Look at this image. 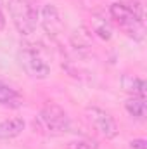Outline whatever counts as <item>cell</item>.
Wrapping results in <instances>:
<instances>
[{
  "label": "cell",
  "instance_id": "1",
  "mask_svg": "<svg viewBox=\"0 0 147 149\" xmlns=\"http://www.w3.org/2000/svg\"><path fill=\"white\" fill-rule=\"evenodd\" d=\"M109 14L112 21L133 40H142L144 38V14H142V5L140 3H133L126 5V3H111Z\"/></svg>",
  "mask_w": 147,
  "mask_h": 149
},
{
  "label": "cell",
  "instance_id": "2",
  "mask_svg": "<svg viewBox=\"0 0 147 149\" xmlns=\"http://www.w3.org/2000/svg\"><path fill=\"white\" fill-rule=\"evenodd\" d=\"M9 12L16 30L28 37L35 31L38 21V10L30 0H9Z\"/></svg>",
  "mask_w": 147,
  "mask_h": 149
},
{
  "label": "cell",
  "instance_id": "3",
  "mask_svg": "<svg viewBox=\"0 0 147 149\" xmlns=\"http://www.w3.org/2000/svg\"><path fill=\"white\" fill-rule=\"evenodd\" d=\"M38 125L47 132H68L71 127V120L68 113L64 111L59 104L47 102L37 116Z\"/></svg>",
  "mask_w": 147,
  "mask_h": 149
},
{
  "label": "cell",
  "instance_id": "4",
  "mask_svg": "<svg viewBox=\"0 0 147 149\" xmlns=\"http://www.w3.org/2000/svg\"><path fill=\"white\" fill-rule=\"evenodd\" d=\"M19 61H21V66L24 68V71L37 78V80H45L49 78L50 74V66L47 64V61L42 57V54L38 52L37 49L33 47H23L21 52H19Z\"/></svg>",
  "mask_w": 147,
  "mask_h": 149
},
{
  "label": "cell",
  "instance_id": "5",
  "mask_svg": "<svg viewBox=\"0 0 147 149\" xmlns=\"http://www.w3.org/2000/svg\"><path fill=\"white\" fill-rule=\"evenodd\" d=\"M87 116L92 121V125L95 127V130L101 135H104L106 139H114L118 135V123L106 109L97 108V106H88Z\"/></svg>",
  "mask_w": 147,
  "mask_h": 149
},
{
  "label": "cell",
  "instance_id": "6",
  "mask_svg": "<svg viewBox=\"0 0 147 149\" xmlns=\"http://www.w3.org/2000/svg\"><path fill=\"white\" fill-rule=\"evenodd\" d=\"M38 17H40V23H42V26H43V30L47 31L49 37L55 38L62 33L64 23H62V19H61V16H59V10H57L54 5L45 3V5L40 9Z\"/></svg>",
  "mask_w": 147,
  "mask_h": 149
},
{
  "label": "cell",
  "instance_id": "7",
  "mask_svg": "<svg viewBox=\"0 0 147 149\" xmlns=\"http://www.w3.org/2000/svg\"><path fill=\"white\" fill-rule=\"evenodd\" d=\"M0 106L10 108V109H16V108H21L23 106L21 94L16 88H12L9 83L2 81V80H0Z\"/></svg>",
  "mask_w": 147,
  "mask_h": 149
},
{
  "label": "cell",
  "instance_id": "8",
  "mask_svg": "<svg viewBox=\"0 0 147 149\" xmlns=\"http://www.w3.org/2000/svg\"><path fill=\"white\" fill-rule=\"evenodd\" d=\"M26 123L23 118H10L5 121H0V141H9L23 134Z\"/></svg>",
  "mask_w": 147,
  "mask_h": 149
},
{
  "label": "cell",
  "instance_id": "9",
  "mask_svg": "<svg viewBox=\"0 0 147 149\" xmlns=\"http://www.w3.org/2000/svg\"><path fill=\"white\" fill-rule=\"evenodd\" d=\"M121 85L126 92H130L132 95H137V97H146V80L139 78V76H132V74H125L121 78Z\"/></svg>",
  "mask_w": 147,
  "mask_h": 149
},
{
  "label": "cell",
  "instance_id": "10",
  "mask_svg": "<svg viewBox=\"0 0 147 149\" xmlns=\"http://www.w3.org/2000/svg\"><path fill=\"white\" fill-rule=\"evenodd\" d=\"M125 109L130 116L137 118V120H144L146 118V113H147V104H146V97H130L126 99L125 102Z\"/></svg>",
  "mask_w": 147,
  "mask_h": 149
},
{
  "label": "cell",
  "instance_id": "11",
  "mask_svg": "<svg viewBox=\"0 0 147 149\" xmlns=\"http://www.w3.org/2000/svg\"><path fill=\"white\" fill-rule=\"evenodd\" d=\"M66 149H99V142L94 139H76L68 142Z\"/></svg>",
  "mask_w": 147,
  "mask_h": 149
},
{
  "label": "cell",
  "instance_id": "12",
  "mask_svg": "<svg viewBox=\"0 0 147 149\" xmlns=\"http://www.w3.org/2000/svg\"><path fill=\"white\" fill-rule=\"evenodd\" d=\"M97 19H99V21L94 24V31H95V33H97L101 38H104V40H109V38L112 37L109 24H107L104 19H101V17H97Z\"/></svg>",
  "mask_w": 147,
  "mask_h": 149
},
{
  "label": "cell",
  "instance_id": "13",
  "mask_svg": "<svg viewBox=\"0 0 147 149\" xmlns=\"http://www.w3.org/2000/svg\"><path fill=\"white\" fill-rule=\"evenodd\" d=\"M130 148L132 149H147V141L146 139H133L130 142Z\"/></svg>",
  "mask_w": 147,
  "mask_h": 149
},
{
  "label": "cell",
  "instance_id": "14",
  "mask_svg": "<svg viewBox=\"0 0 147 149\" xmlns=\"http://www.w3.org/2000/svg\"><path fill=\"white\" fill-rule=\"evenodd\" d=\"M3 26H5V16H3V12H2V9H0V31L3 30Z\"/></svg>",
  "mask_w": 147,
  "mask_h": 149
}]
</instances>
